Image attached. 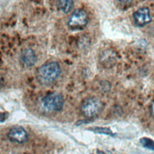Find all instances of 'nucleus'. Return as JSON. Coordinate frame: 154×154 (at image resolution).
Masks as SVG:
<instances>
[{
    "instance_id": "obj_1",
    "label": "nucleus",
    "mask_w": 154,
    "mask_h": 154,
    "mask_svg": "<svg viewBox=\"0 0 154 154\" xmlns=\"http://www.w3.org/2000/svg\"><path fill=\"white\" fill-rule=\"evenodd\" d=\"M61 72L60 64L57 62H49L42 65L38 70L39 80L44 84H49L56 81Z\"/></svg>"
},
{
    "instance_id": "obj_2",
    "label": "nucleus",
    "mask_w": 154,
    "mask_h": 154,
    "mask_svg": "<svg viewBox=\"0 0 154 154\" xmlns=\"http://www.w3.org/2000/svg\"><path fill=\"white\" fill-rule=\"evenodd\" d=\"M103 105L102 102L95 97H88L85 99L81 106V111L87 118H93L102 111Z\"/></svg>"
},
{
    "instance_id": "obj_3",
    "label": "nucleus",
    "mask_w": 154,
    "mask_h": 154,
    "mask_svg": "<svg viewBox=\"0 0 154 154\" xmlns=\"http://www.w3.org/2000/svg\"><path fill=\"white\" fill-rule=\"evenodd\" d=\"M88 22V16L87 12L82 9H76L70 15L68 26L73 30L82 29L86 26Z\"/></svg>"
},
{
    "instance_id": "obj_4",
    "label": "nucleus",
    "mask_w": 154,
    "mask_h": 154,
    "mask_svg": "<svg viewBox=\"0 0 154 154\" xmlns=\"http://www.w3.org/2000/svg\"><path fill=\"white\" fill-rule=\"evenodd\" d=\"M64 99L58 93H51L45 96L42 99L43 107L49 111H59L64 105Z\"/></svg>"
},
{
    "instance_id": "obj_5",
    "label": "nucleus",
    "mask_w": 154,
    "mask_h": 154,
    "mask_svg": "<svg viewBox=\"0 0 154 154\" xmlns=\"http://www.w3.org/2000/svg\"><path fill=\"white\" fill-rule=\"evenodd\" d=\"M7 138L11 142L22 144L28 141V134L23 128L17 126L9 130L7 134Z\"/></svg>"
},
{
    "instance_id": "obj_6",
    "label": "nucleus",
    "mask_w": 154,
    "mask_h": 154,
    "mask_svg": "<svg viewBox=\"0 0 154 154\" xmlns=\"http://www.w3.org/2000/svg\"><path fill=\"white\" fill-rule=\"evenodd\" d=\"M133 19L137 26L143 27L152 22L150 10L146 7L138 8L133 14Z\"/></svg>"
},
{
    "instance_id": "obj_7",
    "label": "nucleus",
    "mask_w": 154,
    "mask_h": 154,
    "mask_svg": "<svg viewBox=\"0 0 154 154\" xmlns=\"http://www.w3.org/2000/svg\"><path fill=\"white\" fill-rule=\"evenodd\" d=\"M20 60L22 63L26 67H30L35 65L37 58L35 52L31 48L24 49L20 54Z\"/></svg>"
},
{
    "instance_id": "obj_8",
    "label": "nucleus",
    "mask_w": 154,
    "mask_h": 154,
    "mask_svg": "<svg viewBox=\"0 0 154 154\" xmlns=\"http://www.w3.org/2000/svg\"><path fill=\"white\" fill-rule=\"evenodd\" d=\"M60 9L64 13H69L74 6V2L70 0H63L57 2Z\"/></svg>"
},
{
    "instance_id": "obj_9",
    "label": "nucleus",
    "mask_w": 154,
    "mask_h": 154,
    "mask_svg": "<svg viewBox=\"0 0 154 154\" xmlns=\"http://www.w3.org/2000/svg\"><path fill=\"white\" fill-rule=\"evenodd\" d=\"M88 129L92 132H93L95 134H105L107 135L110 136H114L115 134L112 132V131L111 130V129L106 128V127H98V126H94V127H91L88 128Z\"/></svg>"
},
{
    "instance_id": "obj_10",
    "label": "nucleus",
    "mask_w": 154,
    "mask_h": 154,
    "mask_svg": "<svg viewBox=\"0 0 154 154\" xmlns=\"http://www.w3.org/2000/svg\"><path fill=\"white\" fill-rule=\"evenodd\" d=\"M140 143L145 148L154 150V140L148 137H142L140 139Z\"/></svg>"
},
{
    "instance_id": "obj_11",
    "label": "nucleus",
    "mask_w": 154,
    "mask_h": 154,
    "mask_svg": "<svg viewBox=\"0 0 154 154\" xmlns=\"http://www.w3.org/2000/svg\"><path fill=\"white\" fill-rule=\"evenodd\" d=\"M150 112L151 114L154 116V101L150 105Z\"/></svg>"
},
{
    "instance_id": "obj_12",
    "label": "nucleus",
    "mask_w": 154,
    "mask_h": 154,
    "mask_svg": "<svg viewBox=\"0 0 154 154\" xmlns=\"http://www.w3.org/2000/svg\"><path fill=\"white\" fill-rule=\"evenodd\" d=\"M97 154H106V153H105V152H103V151H101V150H97Z\"/></svg>"
}]
</instances>
